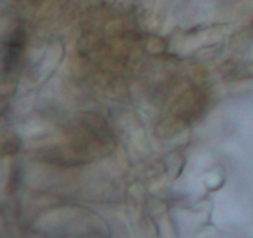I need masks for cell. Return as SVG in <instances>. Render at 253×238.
<instances>
[{
    "instance_id": "obj_1",
    "label": "cell",
    "mask_w": 253,
    "mask_h": 238,
    "mask_svg": "<svg viewBox=\"0 0 253 238\" xmlns=\"http://www.w3.org/2000/svg\"><path fill=\"white\" fill-rule=\"evenodd\" d=\"M21 44L22 39L20 37V35H16L15 37H12L9 41V46L6 49V55H5V64H6V68L10 69L17 61V57L20 55V50H21Z\"/></svg>"
}]
</instances>
